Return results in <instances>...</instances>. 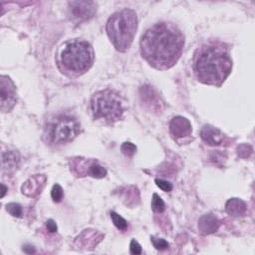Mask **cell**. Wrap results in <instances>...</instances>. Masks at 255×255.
<instances>
[{
  "label": "cell",
  "mask_w": 255,
  "mask_h": 255,
  "mask_svg": "<svg viewBox=\"0 0 255 255\" xmlns=\"http://www.w3.org/2000/svg\"><path fill=\"white\" fill-rule=\"evenodd\" d=\"M140 54L157 70L173 67L181 56L184 37L171 23L160 22L148 28L140 39Z\"/></svg>",
  "instance_id": "1"
},
{
  "label": "cell",
  "mask_w": 255,
  "mask_h": 255,
  "mask_svg": "<svg viewBox=\"0 0 255 255\" xmlns=\"http://www.w3.org/2000/svg\"><path fill=\"white\" fill-rule=\"evenodd\" d=\"M232 70L227 49L218 42H209L198 48L193 57V71L199 82L221 86Z\"/></svg>",
  "instance_id": "2"
},
{
  "label": "cell",
  "mask_w": 255,
  "mask_h": 255,
  "mask_svg": "<svg viewBox=\"0 0 255 255\" xmlns=\"http://www.w3.org/2000/svg\"><path fill=\"white\" fill-rule=\"evenodd\" d=\"M94 49L84 40H73L64 45L59 54V66L63 73L79 76L86 73L94 63Z\"/></svg>",
  "instance_id": "3"
},
{
  "label": "cell",
  "mask_w": 255,
  "mask_h": 255,
  "mask_svg": "<svg viewBox=\"0 0 255 255\" xmlns=\"http://www.w3.org/2000/svg\"><path fill=\"white\" fill-rule=\"evenodd\" d=\"M137 29L136 13L128 8L114 13L107 21V34L120 52L129 49Z\"/></svg>",
  "instance_id": "4"
},
{
  "label": "cell",
  "mask_w": 255,
  "mask_h": 255,
  "mask_svg": "<svg viewBox=\"0 0 255 255\" xmlns=\"http://www.w3.org/2000/svg\"><path fill=\"white\" fill-rule=\"evenodd\" d=\"M91 109L95 119L107 123L119 121L124 114L123 101L120 95L111 89L95 93L91 99Z\"/></svg>",
  "instance_id": "5"
},
{
  "label": "cell",
  "mask_w": 255,
  "mask_h": 255,
  "mask_svg": "<svg viewBox=\"0 0 255 255\" xmlns=\"http://www.w3.org/2000/svg\"><path fill=\"white\" fill-rule=\"evenodd\" d=\"M81 131L80 124L72 117L59 116L48 127L49 139L57 144L73 140Z\"/></svg>",
  "instance_id": "6"
},
{
  "label": "cell",
  "mask_w": 255,
  "mask_h": 255,
  "mask_svg": "<svg viewBox=\"0 0 255 255\" xmlns=\"http://www.w3.org/2000/svg\"><path fill=\"white\" fill-rule=\"evenodd\" d=\"M71 171L77 176H92L103 178L107 175V170L96 159H86L76 157L71 160Z\"/></svg>",
  "instance_id": "7"
},
{
  "label": "cell",
  "mask_w": 255,
  "mask_h": 255,
  "mask_svg": "<svg viewBox=\"0 0 255 255\" xmlns=\"http://www.w3.org/2000/svg\"><path fill=\"white\" fill-rule=\"evenodd\" d=\"M69 5V16L75 22H83L92 18L97 11V4L93 1H71Z\"/></svg>",
  "instance_id": "8"
},
{
  "label": "cell",
  "mask_w": 255,
  "mask_h": 255,
  "mask_svg": "<svg viewBox=\"0 0 255 255\" xmlns=\"http://www.w3.org/2000/svg\"><path fill=\"white\" fill-rule=\"evenodd\" d=\"M0 87L1 110L2 112H9L16 103V87L7 76H1Z\"/></svg>",
  "instance_id": "9"
},
{
  "label": "cell",
  "mask_w": 255,
  "mask_h": 255,
  "mask_svg": "<svg viewBox=\"0 0 255 255\" xmlns=\"http://www.w3.org/2000/svg\"><path fill=\"white\" fill-rule=\"evenodd\" d=\"M139 98L144 108L150 112L160 113L162 111V102L152 87L148 85L142 86L139 89Z\"/></svg>",
  "instance_id": "10"
},
{
  "label": "cell",
  "mask_w": 255,
  "mask_h": 255,
  "mask_svg": "<svg viewBox=\"0 0 255 255\" xmlns=\"http://www.w3.org/2000/svg\"><path fill=\"white\" fill-rule=\"evenodd\" d=\"M169 130L174 138L179 139L189 136L192 132V128L190 122L186 118L177 116L170 121Z\"/></svg>",
  "instance_id": "11"
},
{
  "label": "cell",
  "mask_w": 255,
  "mask_h": 255,
  "mask_svg": "<svg viewBox=\"0 0 255 255\" xmlns=\"http://www.w3.org/2000/svg\"><path fill=\"white\" fill-rule=\"evenodd\" d=\"M200 136L209 145H220L225 140L224 133L212 126H204L200 131Z\"/></svg>",
  "instance_id": "12"
},
{
  "label": "cell",
  "mask_w": 255,
  "mask_h": 255,
  "mask_svg": "<svg viewBox=\"0 0 255 255\" xmlns=\"http://www.w3.org/2000/svg\"><path fill=\"white\" fill-rule=\"evenodd\" d=\"M45 181V175H33L22 185V192L28 196H36L41 192Z\"/></svg>",
  "instance_id": "13"
},
{
  "label": "cell",
  "mask_w": 255,
  "mask_h": 255,
  "mask_svg": "<svg viewBox=\"0 0 255 255\" xmlns=\"http://www.w3.org/2000/svg\"><path fill=\"white\" fill-rule=\"evenodd\" d=\"M220 221L213 214H204L198 220V229L201 234H211L218 230Z\"/></svg>",
  "instance_id": "14"
},
{
  "label": "cell",
  "mask_w": 255,
  "mask_h": 255,
  "mask_svg": "<svg viewBox=\"0 0 255 255\" xmlns=\"http://www.w3.org/2000/svg\"><path fill=\"white\" fill-rule=\"evenodd\" d=\"M226 212L233 217L243 216L247 211L246 203L239 198H230L225 204Z\"/></svg>",
  "instance_id": "15"
},
{
  "label": "cell",
  "mask_w": 255,
  "mask_h": 255,
  "mask_svg": "<svg viewBox=\"0 0 255 255\" xmlns=\"http://www.w3.org/2000/svg\"><path fill=\"white\" fill-rule=\"evenodd\" d=\"M20 161V156L16 151L10 150L2 153V168L3 170H14L17 168Z\"/></svg>",
  "instance_id": "16"
},
{
  "label": "cell",
  "mask_w": 255,
  "mask_h": 255,
  "mask_svg": "<svg viewBox=\"0 0 255 255\" xmlns=\"http://www.w3.org/2000/svg\"><path fill=\"white\" fill-rule=\"evenodd\" d=\"M110 214H111V219H112L113 223L119 230L126 231L128 229V222L125 218H123L120 214H118L115 211H111Z\"/></svg>",
  "instance_id": "17"
},
{
  "label": "cell",
  "mask_w": 255,
  "mask_h": 255,
  "mask_svg": "<svg viewBox=\"0 0 255 255\" xmlns=\"http://www.w3.org/2000/svg\"><path fill=\"white\" fill-rule=\"evenodd\" d=\"M151 209L156 213H161L165 209V204L163 200L157 195L156 193H153L152 199H151Z\"/></svg>",
  "instance_id": "18"
},
{
  "label": "cell",
  "mask_w": 255,
  "mask_h": 255,
  "mask_svg": "<svg viewBox=\"0 0 255 255\" xmlns=\"http://www.w3.org/2000/svg\"><path fill=\"white\" fill-rule=\"evenodd\" d=\"M64 196V191L63 188L61 187L60 184H54L51 190V197L54 202H60L63 199Z\"/></svg>",
  "instance_id": "19"
},
{
  "label": "cell",
  "mask_w": 255,
  "mask_h": 255,
  "mask_svg": "<svg viewBox=\"0 0 255 255\" xmlns=\"http://www.w3.org/2000/svg\"><path fill=\"white\" fill-rule=\"evenodd\" d=\"M6 210L14 217H21L22 216V207L20 204L11 202L6 205Z\"/></svg>",
  "instance_id": "20"
},
{
  "label": "cell",
  "mask_w": 255,
  "mask_h": 255,
  "mask_svg": "<svg viewBox=\"0 0 255 255\" xmlns=\"http://www.w3.org/2000/svg\"><path fill=\"white\" fill-rule=\"evenodd\" d=\"M121 149H122V152H123L126 156L130 157V156H132V155L135 153V151H136V146H135L133 143L129 142V141H126V142H124V143L122 144Z\"/></svg>",
  "instance_id": "21"
},
{
  "label": "cell",
  "mask_w": 255,
  "mask_h": 255,
  "mask_svg": "<svg viewBox=\"0 0 255 255\" xmlns=\"http://www.w3.org/2000/svg\"><path fill=\"white\" fill-rule=\"evenodd\" d=\"M150 241H151L153 247L157 250H165L169 247V243L162 238H156L154 236H151Z\"/></svg>",
  "instance_id": "22"
},
{
  "label": "cell",
  "mask_w": 255,
  "mask_h": 255,
  "mask_svg": "<svg viewBox=\"0 0 255 255\" xmlns=\"http://www.w3.org/2000/svg\"><path fill=\"white\" fill-rule=\"evenodd\" d=\"M155 183L162 191L169 192V191L172 190V184L167 180H164V179H161V178H156Z\"/></svg>",
  "instance_id": "23"
},
{
  "label": "cell",
  "mask_w": 255,
  "mask_h": 255,
  "mask_svg": "<svg viewBox=\"0 0 255 255\" xmlns=\"http://www.w3.org/2000/svg\"><path fill=\"white\" fill-rule=\"evenodd\" d=\"M237 150L241 157H249L252 153V147L249 144H241L238 146Z\"/></svg>",
  "instance_id": "24"
},
{
  "label": "cell",
  "mask_w": 255,
  "mask_h": 255,
  "mask_svg": "<svg viewBox=\"0 0 255 255\" xmlns=\"http://www.w3.org/2000/svg\"><path fill=\"white\" fill-rule=\"evenodd\" d=\"M129 250H130L131 254L138 255V254L141 253V246L139 245V243L135 239H132L130 241V244H129Z\"/></svg>",
  "instance_id": "25"
},
{
  "label": "cell",
  "mask_w": 255,
  "mask_h": 255,
  "mask_svg": "<svg viewBox=\"0 0 255 255\" xmlns=\"http://www.w3.org/2000/svg\"><path fill=\"white\" fill-rule=\"evenodd\" d=\"M46 227L47 229L50 231V232H56L58 227H57V224L54 222V220L52 219H49L46 221Z\"/></svg>",
  "instance_id": "26"
},
{
  "label": "cell",
  "mask_w": 255,
  "mask_h": 255,
  "mask_svg": "<svg viewBox=\"0 0 255 255\" xmlns=\"http://www.w3.org/2000/svg\"><path fill=\"white\" fill-rule=\"evenodd\" d=\"M23 251L26 252V253H34L35 252V249L33 246L31 245H25L24 248H23Z\"/></svg>",
  "instance_id": "27"
},
{
  "label": "cell",
  "mask_w": 255,
  "mask_h": 255,
  "mask_svg": "<svg viewBox=\"0 0 255 255\" xmlns=\"http://www.w3.org/2000/svg\"><path fill=\"white\" fill-rule=\"evenodd\" d=\"M1 186H2V188H3V192H2V197H3V196H4V194H5V192H6V187H5V185H4V184H2Z\"/></svg>",
  "instance_id": "28"
}]
</instances>
